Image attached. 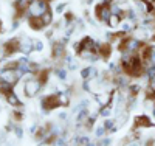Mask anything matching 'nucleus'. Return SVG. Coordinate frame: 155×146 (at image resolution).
Masks as SVG:
<instances>
[{"mask_svg":"<svg viewBox=\"0 0 155 146\" xmlns=\"http://www.w3.org/2000/svg\"><path fill=\"white\" fill-rule=\"evenodd\" d=\"M28 12L33 17H41L48 12V5L45 0H31L28 5Z\"/></svg>","mask_w":155,"mask_h":146,"instance_id":"nucleus-1","label":"nucleus"},{"mask_svg":"<svg viewBox=\"0 0 155 146\" xmlns=\"http://www.w3.org/2000/svg\"><path fill=\"white\" fill-rule=\"evenodd\" d=\"M79 55L82 58H93L95 55V44L92 39H84L79 45Z\"/></svg>","mask_w":155,"mask_h":146,"instance_id":"nucleus-2","label":"nucleus"},{"mask_svg":"<svg viewBox=\"0 0 155 146\" xmlns=\"http://www.w3.org/2000/svg\"><path fill=\"white\" fill-rule=\"evenodd\" d=\"M19 76H20V72L19 70H14L12 67H8V69L0 72V78H2V81L9 83V84H16Z\"/></svg>","mask_w":155,"mask_h":146,"instance_id":"nucleus-3","label":"nucleus"},{"mask_svg":"<svg viewBox=\"0 0 155 146\" xmlns=\"http://www.w3.org/2000/svg\"><path fill=\"white\" fill-rule=\"evenodd\" d=\"M39 87H41V84H39L37 79H27L25 84H23V90L28 97H34L36 92L39 90Z\"/></svg>","mask_w":155,"mask_h":146,"instance_id":"nucleus-4","label":"nucleus"},{"mask_svg":"<svg viewBox=\"0 0 155 146\" xmlns=\"http://www.w3.org/2000/svg\"><path fill=\"white\" fill-rule=\"evenodd\" d=\"M110 14H112V11H110L109 6L102 5V6H98V8H96V16H98L101 20H109Z\"/></svg>","mask_w":155,"mask_h":146,"instance_id":"nucleus-5","label":"nucleus"},{"mask_svg":"<svg viewBox=\"0 0 155 146\" xmlns=\"http://www.w3.org/2000/svg\"><path fill=\"white\" fill-rule=\"evenodd\" d=\"M144 58H146V64H147V67H149V65H155V45H152V47H147V48H146Z\"/></svg>","mask_w":155,"mask_h":146,"instance_id":"nucleus-6","label":"nucleus"},{"mask_svg":"<svg viewBox=\"0 0 155 146\" xmlns=\"http://www.w3.org/2000/svg\"><path fill=\"white\" fill-rule=\"evenodd\" d=\"M61 104V98L59 97H56V95H53V97H48L45 101H44V106L48 109H53V107H56V106H59Z\"/></svg>","mask_w":155,"mask_h":146,"instance_id":"nucleus-7","label":"nucleus"},{"mask_svg":"<svg viewBox=\"0 0 155 146\" xmlns=\"http://www.w3.org/2000/svg\"><path fill=\"white\" fill-rule=\"evenodd\" d=\"M19 48H20V45H19V42H17V41H9V42L6 44L5 51H6V55H9L11 51H16V50H19Z\"/></svg>","mask_w":155,"mask_h":146,"instance_id":"nucleus-8","label":"nucleus"},{"mask_svg":"<svg viewBox=\"0 0 155 146\" xmlns=\"http://www.w3.org/2000/svg\"><path fill=\"white\" fill-rule=\"evenodd\" d=\"M107 22H109L110 26H118V23L121 22V17H120V14H116V12H112Z\"/></svg>","mask_w":155,"mask_h":146,"instance_id":"nucleus-9","label":"nucleus"},{"mask_svg":"<svg viewBox=\"0 0 155 146\" xmlns=\"http://www.w3.org/2000/svg\"><path fill=\"white\" fill-rule=\"evenodd\" d=\"M31 48H33V42L30 41V39H27V41H23V44H20V50L25 51V53H28Z\"/></svg>","mask_w":155,"mask_h":146,"instance_id":"nucleus-10","label":"nucleus"},{"mask_svg":"<svg viewBox=\"0 0 155 146\" xmlns=\"http://www.w3.org/2000/svg\"><path fill=\"white\" fill-rule=\"evenodd\" d=\"M149 124H150V121L147 120V118H144V117H140L138 121H137V127H140V126H149Z\"/></svg>","mask_w":155,"mask_h":146,"instance_id":"nucleus-11","label":"nucleus"},{"mask_svg":"<svg viewBox=\"0 0 155 146\" xmlns=\"http://www.w3.org/2000/svg\"><path fill=\"white\" fill-rule=\"evenodd\" d=\"M6 98H8V101H9L11 104H19V100L16 98V95H14V93H11V92L6 95Z\"/></svg>","mask_w":155,"mask_h":146,"instance_id":"nucleus-12","label":"nucleus"},{"mask_svg":"<svg viewBox=\"0 0 155 146\" xmlns=\"http://www.w3.org/2000/svg\"><path fill=\"white\" fill-rule=\"evenodd\" d=\"M96 134H98V137H99V135L104 134V131H102V129H98V131H96Z\"/></svg>","mask_w":155,"mask_h":146,"instance_id":"nucleus-13","label":"nucleus"}]
</instances>
